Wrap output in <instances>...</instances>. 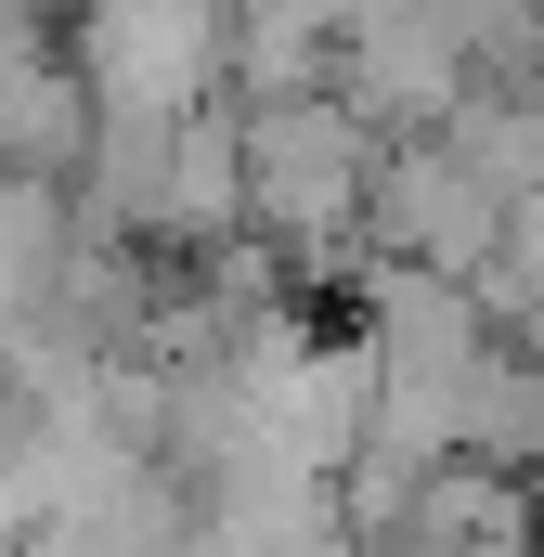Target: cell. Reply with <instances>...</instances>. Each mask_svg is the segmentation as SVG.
Instances as JSON below:
<instances>
[{
    "label": "cell",
    "instance_id": "6da1fadb",
    "mask_svg": "<svg viewBox=\"0 0 544 557\" xmlns=\"http://www.w3.org/2000/svg\"><path fill=\"white\" fill-rule=\"evenodd\" d=\"M376 169L390 143L350 91H285V104H247V234L272 247H350L363 208H376Z\"/></svg>",
    "mask_w": 544,
    "mask_h": 557
},
{
    "label": "cell",
    "instance_id": "277c9868",
    "mask_svg": "<svg viewBox=\"0 0 544 557\" xmlns=\"http://www.w3.org/2000/svg\"><path fill=\"white\" fill-rule=\"evenodd\" d=\"M91 131H104V104H91V78H78V52H13L0 65V182H65V169H91Z\"/></svg>",
    "mask_w": 544,
    "mask_h": 557
},
{
    "label": "cell",
    "instance_id": "3957f363",
    "mask_svg": "<svg viewBox=\"0 0 544 557\" xmlns=\"http://www.w3.org/2000/svg\"><path fill=\"white\" fill-rule=\"evenodd\" d=\"M506 221H519V195L506 182H480L454 143H390V169H376V208H363V234L415 260V273H454L480 285L506 260Z\"/></svg>",
    "mask_w": 544,
    "mask_h": 557
},
{
    "label": "cell",
    "instance_id": "7a4b0ae2",
    "mask_svg": "<svg viewBox=\"0 0 544 557\" xmlns=\"http://www.w3.org/2000/svg\"><path fill=\"white\" fill-rule=\"evenodd\" d=\"M234 0H78V78L104 117H195Z\"/></svg>",
    "mask_w": 544,
    "mask_h": 557
}]
</instances>
